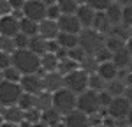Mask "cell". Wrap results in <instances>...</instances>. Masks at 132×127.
<instances>
[{"label":"cell","mask_w":132,"mask_h":127,"mask_svg":"<svg viewBox=\"0 0 132 127\" xmlns=\"http://www.w3.org/2000/svg\"><path fill=\"white\" fill-rule=\"evenodd\" d=\"M12 65L21 74L41 73V57L30 50H16L12 53Z\"/></svg>","instance_id":"6da1fadb"},{"label":"cell","mask_w":132,"mask_h":127,"mask_svg":"<svg viewBox=\"0 0 132 127\" xmlns=\"http://www.w3.org/2000/svg\"><path fill=\"white\" fill-rule=\"evenodd\" d=\"M104 42L106 35L93 28H83L79 32V48H83L86 55H95L101 48H104Z\"/></svg>","instance_id":"7a4b0ae2"},{"label":"cell","mask_w":132,"mask_h":127,"mask_svg":"<svg viewBox=\"0 0 132 127\" xmlns=\"http://www.w3.org/2000/svg\"><path fill=\"white\" fill-rule=\"evenodd\" d=\"M53 108L58 109L63 116L69 115V113H72L78 108V95L63 86L58 92L53 94Z\"/></svg>","instance_id":"3957f363"},{"label":"cell","mask_w":132,"mask_h":127,"mask_svg":"<svg viewBox=\"0 0 132 127\" xmlns=\"http://www.w3.org/2000/svg\"><path fill=\"white\" fill-rule=\"evenodd\" d=\"M81 113L85 115H95V113H101L102 111V106L101 101H99V92H93V90H85L83 94L78 95V108Z\"/></svg>","instance_id":"277c9868"},{"label":"cell","mask_w":132,"mask_h":127,"mask_svg":"<svg viewBox=\"0 0 132 127\" xmlns=\"http://www.w3.org/2000/svg\"><path fill=\"white\" fill-rule=\"evenodd\" d=\"M88 78H90L88 73H85L83 69H76L71 74L63 76V86L74 92L76 95H79L85 90H88Z\"/></svg>","instance_id":"5b68a950"},{"label":"cell","mask_w":132,"mask_h":127,"mask_svg":"<svg viewBox=\"0 0 132 127\" xmlns=\"http://www.w3.org/2000/svg\"><path fill=\"white\" fill-rule=\"evenodd\" d=\"M21 94H23V90H21L20 83H12V81H0V104L2 106H14L18 104V101H20Z\"/></svg>","instance_id":"8992f818"},{"label":"cell","mask_w":132,"mask_h":127,"mask_svg":"<svg viewBox=\"0 0 132 127\" xmlns=\"http://www.w3.org/2000/svg\"><path fill=\"white\" fill-rule=\"evenodd\" d=\"M130 102L125 99V97H113L111 104L108 106V115L114 118L116 122H125L127 120V116H129V111H130Z\"/></svg>","instance_id":"52a82bcc"},{"label":"cell","mask_w":132,"mask_h":127,"mask_svg":"<svg viewBox=\"0 0 132 127\" xmlns=\"http://www.w3.org/2000/svg\"><path fill=\"white\" fill-rule=\"evenodd\" d=\"M20 86L23 92L32 95H37L44 92V85H42V73H34V74H23L21 76Z\"/></svg>","instance_id":"ba28073f"},{"label":"cell","mask_w":132,"mask_h":127,"mask_svg":"<svg viewBox=\"0 0 132 127\" xmlns=\"http://www.w3.org/2000/svg\"><path fill=\"white\" fill-rule=\"evenodd\" d=\"M23 16L32 21L41 23L42 20H46V5L41 0H27L23 5Z\"/></svg>","instance_id":"9c48e42d"},{"label":"cell","mask_w":132,"mask_h":127,"mask_svg":"<svg viewBox=\"0 0 132 127\" xmlns=\"http://www.w3.org/2000/svg\"><path fill=\"white\" fill-rule=\"evenodd\" d=\"M58 27H60V32L76 34V35H79V32L83 30L81 23L76 18V14H62L60 20H58Z\"/></svg>","instance_id":"30bf717a"},{"label":"cell","mask_w":132,"mask_h":127,"mask_svg":"<svg viewBox=\"0 0 132 127\" xmlns=\"http://www.w3.org/2000/svg\"><path fill=\"white\" fill-rule=\"evenodd\" d=\"M42 85H44L46 92L55 94L60 88H63V76L58 71H55V73H42Z\"/></svg>","instance_id":"8fae6325"},{"label":"cell","mask_w":132,"mask_h":127,"mask_svg":"<svg viewBox=\"0 0 132 127\" xmlns=\"http://www.w3.org/2000/svg\"><path fill=\"white\" fill-rule=\"evenodd\" d=\"M16 34H20V20L12 14L2 16L0 18V35L14 37Z\"/></svg>","instance_id":"7c38bea8"},{"label":"cell","mask_w":132,"mask_h":127,"mask_svg":"<svg viewBox=\"0 0 132 127\" xmlns=\"http://www.w3.org/2000/svg\"><path fill=\"white\" fill-rule=\"evenodd\" d=\"M58 34H60V27H58V21L55 20H42L39 23V35L44 37L46 41H53V39H56L58 37Z\"/></svg>","instance_id":"4fadbf2b"},{"label":"cell","mask_w":132,"mask_h":127,"mask_svg":"<svg viewBox=\"0 0 132 127\" xmlns=\"http://www.w3.org/2000/svg\"><path fill=\"white\" fill-rule=\"evenodd\" d=\"M95 14H97V11L90 7L88 4H79V7L76 11V18L79 20L83 28H92V25H93V20H95Z\"/></svg>","instance_id":"5bb4252c"},{"label":"cell","mask_w":132,"mask_h":127,"mask_svg":"<svg viewBox=\"0 0 132 127\" xmlns=\"http://www.w3.org/2000/svg\"><path fill=\"white\" fill-rule=\"evenodd\" d=\"M63 124L67 127H92L88 115L81 113L79 109H74L72 113L63 116Z\"/></svg>","instance_id":"9a60e30c"},{"label":"cell","mask_w":132,"mask_h":127,"mask_svg":"<svg viewBox=\"0 0 132 127\" xmlns=\"http://www.w3.org/2000/svg\"><path fill=\"white\" fill-rule=\"evenodd\" d=\"M2 118H4V122H9V124H20V125H23V122H25V111H23L18 104L7 106V108L4 109V113H2Z\"/></svg>","instance_id":"2e32d148"},{"label":"cell","mask_w":132,"mask_h":127,"mask_svg":"<svg viewBox=\"0 0 132 127\" xmlns=\"http://www.w3.org/2000/svg\"><path fill=\"white\" fill-rule=\"evenodd\" d=\"M118 73H120V69L113 64V60H109V62H102V64H99V67H97V74L101 76L106 83L116 80V78H118Z\"/></svg>","instance_id":"e0dca14e"},{"label":"cell","mask_w":132,"mask_h":127,"mask_svg":"<svg viewBox=\"0 0 132 127\" xmlns=\"http://www.w3.org/2000/svg\"><path fill=\"white\" fill-rule=\"evenodd\" d=\"M113 64H114L120 71H127L129 65L132 64V55L129 53L127 48H122V50L113 53Z\"/></svg>","instance_id":"ac0fdd59"},{"label":"cell","mask_w":132,"mask_h":127,"mask_svg":"<svg viewBox=\"0 0 132 127\" xmlns=\"http://www.w3.org/2000/svg\"><path fill=\"white\" fill-rule=\"evenodd\" d=\"M92 28L97 32H101L102 35H109L113 30V25L111 21L108 20V16H106V12H97L95 14V20H93V25H92Z\"/></svg>","instance_id":"d6986e66"},{"label":"cell","mask_w":132,"mask_h":127,"mask_svg":"<svg viewBox=\"0 0 132 127\" xmlns=\"http://www.w3.org/2000/svg\"><path fill=\"white\" fill-rule=\"evenodd\" d=\"M60 122H63V115L55 108H50L41 113V124H44L46 127H55Z\"/></svg>","instance_id":"ffe728a7"},{"label":"cell","mask_w":132,"mask_h":127,"mask_svg":"<svg viewBox=\"0 0 132 127\" xmlns=\"http://www.w3.org/2000/svg\"><path fill=\"white\" fill-rule=\"evenodd\" d=\"M28 50H30V51H34L35 55L42 57V55H46V53H48V41L37 34V35L30 37V42H28Z\"/></svg>","instance_id":"44dd1931"},{"label":"cell","mask_w":132,"mask_h":127,"mask_svg":"<svg viewBox=\"0 0 132 127\" xmlns=\"http://www.w3.org/2000/svg\"><path fill=\"white\" fill-rule=\"evenodd\" d=\"M58 71V57L55 53H46L41 57V73H55Z\"/></svg>","instance_id":"7402d4cb"},{"label":"cell","mask_w":132,"mask_h":127,"mask_svg":"<svg viewBox=\"0 0 132 127\" xmlns=\"http://www.w3.org/2000/svg\"><path fill=\"white\" fill-rule=\"evenodd\" d=\"M56 42L60 44V48H63V50H72V48L79 46V35L60 32V34H58V37H56Z\"/></svg>","instance_id":"603a6c76"},{"label":"cell","mask_w":132,"mask_h":127,"mask_svg":"<svg viewBox=\"0 0 132 127\" xmlns=\"http://www.w3.org/2000/svg\"><path fill=\"white\" fill-rule=\"evenodd\" d=\"M34 108L35 109H39V111H46V109H50V108H53V94H50V92H41V94L35 95V104H34Z\"/></svg>","instance_id":"cb8c5ba5"},{"label":"cell","mask_w":132,"mask_h":127,"mask_svg":"<svg viewBox=\"0 0 132 127\" xmlns=\"http://www.w3.org/2000/svg\"><path fill=\"white\" fill-rule=\"evenodd\" d=\"M125 90H127V85L123 83V80H120V78L106 83V92L111 97H122L125 94Z\"/></svg>","instance_id":"d4e9b609"},{"label":"cell","mask_w":132,"mask_h":127,"mask_svg":"<svg viewBox=\"0 0 132 127\" xmlns=\"http://www.w3.org/2000/svg\"><path fill=\"white\" fill-rule=\"evenodd\" d=\"M20 32L21 34H25V35H28V37H34V35H37L39 34V23L37 21H32L28 18H21L20 20Z\"/></svg>","instance_id":"484cf974"},{"label":"cell","mask_w":132,"mask_h":127,"mask_svg":"<svg viewBox=\"0 0 132 127\" xmlns=\"http://www.w3.org/2000/svg\"><path fill=\"white\" fill-rule=\"evenodd\" d=\"M106 12V16H108V20L111 21V25H120L122 23V7L116 4V2H113L111 5L108 7V9L104 11Z\"/></svg>","instance_id":"4316f807"},{"label":"cell","mask_w":132,"mask_h":127,"mask_svg":"<svg viewBox=\"0 0 132 127\" xmlns=\"http://www.w3.org/2000/svg\"><path fill=\"white\" fill-rule=\"evenodd\" d=\"M76 69H79V64L74 62V60L69 58V57L58 60V73H60L62 76H67V74H71L72 71H76Z\"/></svg>","instance_id":"83f0119b"},{"label":"cell","mask_w":132,"mask_h":127,"mask_svg":"<svg viewBox=\"0 0 132 127\" xmlns=\"http://www.w3.org/2000/svg\"><path fill=\"white\" fill-rule=\"evenodd\" d=\"M97 67H99V62H97V58L93 55H86L81 60V64H79V69H83L85 73H88V74L97 73Z\"/></svg>","instance_id":"f1b7e54d"},{"label":"cell","mask_w":132,"mask_h":127,"mask_svg":"<svg viewBox=\"0 0 132 127\" xmlns=\"http://www.w3.org/2000/svg\"><path fill=\"white\" fill-rule=\"evenodd\" d=\"M56 5L60 7L62 14H76L79 2L78 0H56Z\"/></svg>","instance_id":"f546056e"},{"label":"cell","mask_w":132,"mask_h":127,"mask_svg":"<svg viewBox=\"0 0 132 127\" xmlns=\"http://www.w3.org/2000/svg\"><path fill=\"white\" fill-rule=\"evenodd\" d=\"M125 44H127V42L123 41V39H120V37H116V35H106V42H104V46H106L111 53H114V51H118V50H122V48H125Z\"/></svg>","instance_id":"4dcf8cb0"},{"label":"cell","mask_w":132,"mask_h":127,"mask_svg":"<svg viewBox=\"0 0 132 127\" xmlns=\"http://www.w3.org/2000/svg\"><path fill=\"white\" fill-rule=\"evenodd\" d=\"M88 88L93 90V92H102V90H106V81L97 73H93L88 78Z\"/></svg>","instance_id":"1f68e13d"},{"label":"cell","mask_w":132,"mask_h":127,"mask_svg":"<svg viewBox=\"0 0 132 127\" xmlns=\"http://www.w3.org/2000/svg\"><path fill=\"white\" fill-rule=\"evenodd\" d=\"M35 124H41V111L32 108L28 111H25V122L23 125L25 127H30V125H35Z\"/></svg>","instance_id":"d6a6232c"},{"label":"cell","mask_w":132,"mask_h":127,"mask_svg":"<svg viewBox=\"0 0 132 127\" xmlns=\"http://www.w3.org/2000/svg\"><path fill=\"white\" fill-rule=\"evenodd\" d=\"M109 35H116V37H120V39H123V41L127 42L129 39L132 37V28H129V27H125V25H114L113 27V30Z\"/></svg>","instance_id":"836d02e7"},{"label":"cell","mask_w":132,"mask_h":127,"mask_svg":"<svg viewBox=\"0 0 132 127\" xmlns=\"http://www.w3.org/2000/svg\"><path fill=\"white\" fill-rule=\"evenodd\" d=\"M34 104H35V95L23 92V94H21V97H20V101H18V106H20L23 111H28V109H32V108H34Z\"/></svg>","instance_id":"e575fe53"},{"label":"cell","mask_w":132,"mask_h":127,"mask_svg":"<svg viewBox=\"0 0 132 127\" xmlns=\"http://www.w3.org/2000/svg\"><path fill=\"white\" fill-rule=\"evenodd\" d=\"M0 51L12 55V53L16 51L14 39H12V37H7V35H0Z\"/></svg>","instance_id":"d590c367"},{"label":"cell","mask_w":132,"mask_h":127,"mask_svg":"<svg viewBox=\"0 0 132 127\" xmlns=\"http://www.w3.org/2000/svg\"><path fill=\"white\" fill-rule=\"evenodd\" d=\"M21 76H23V74H21L14 65H11V67H7V69H4V80H5V81L20 83V81H21Z\"/></svg>","instance_id":"8d00e7d4"},{"label":"cell","mask_w":132,"mask_h":127,"mask_svg":"<svg viewBox=\"0 0 132 127\" xmlns=\"http://www.w3.org/2000/svg\"><path fill=\"white\" fill-rule=\"evenodd\" d=\"M113 2H114V0H86L85 4H88L90 7H93L97 12H104V11L108 9Z\"/></svg>","instance_id":"74e56055"},{"label":"cell","mask_w":132,"mask_h":127,"mask_svg":"<svg viewBox=\"0 0 132 127\" xmlns=\"http://www.w3.org/2000/svg\"><path fill=\"white\" fill-rule=\"evenodd\" d=\"M14 44H16V50H28V42H30V37L25 35V34H16L14 37Z\"/></svg>","instance_id":"f35d334b"},{"label":"cell","mask_w":132,"mask_h":127,"mask_svg":"<svg viewBox=\"0 0 132 127\" xmlns=\"http://www.w3.org/2000/svg\"><path fill=\"white\" fill-rule=\"evenodd\" d=\"M60 16H62V11H60V7H58L56 4H53V5H48V7H46V18H48V20L58 21V20H60Z\"/></svg>","instance_id":"ab89813d"},{"label":"cell","mask_w":132,"mask_h":127,"mask_svg":"<svg viewBox=\"0 0 132 127\" xmlns=\"http://www.w3.org/2000/svg\"><path fill=\"white\" fill-rule=\"evenodd\" d=\"M93 57L97 58V62H99V64H102V62H109V60H113V53L109 51V50H108L106 46H104V48H101V50L95 53Z\"/></svg>","instance_id":"60d3db41"},{"label":"cell","mask_w":132,"mask_h":127,"mask_svg":"<svg viewBox=\"0 0 132 127\" xmlns=\"http://www.w3.org/2000/svg\"><path fill=\"white\" fill-rule=\"evenodd\" d=\"M122 25L132 28V5L122 7Z\"/></svg>","instance_id":"b9f144b4"},{"label":"cell","mask_w":132,"mask_h":127,"mask_svg":"<svg viewBox=\"0 0 132 127\" xmlns=\"http://www.w3.org/2000/svg\"><path fill=\"white\" fill-rule=\"evenodd\" d=\"M86 57V53H85V50L83 48H79V46H76V48H72V50H69V58H72L74 62L81 64V60Z\"/></svg>","instance_id":"7bdbcfd3"},{"label":"cell","mask_w":132,"mask_h":127,"mask_svg":"<svg viewBox=\"0 0 132 127\" xmlns=\"http://www.w3.org/2000/svg\"><path fill=\"white\" fill-rule=\"evenodd\" d=\"M11 65H12V55L0 51V69L4 71V69H7V67H11Z\"/></svg>","instance_id":"ee69618b"},{"label":"cell","mask_w":132,"mask_h":127,"mask_svg":"<svg viewBox=\"0 0 132 127\" xmlns=\"http://www.w3.org/2000/svg\"><path fill=\"white\" fill-rule=\"evenodd\" d=\"M99 101H101V106H102V109H108V106L111 104V101H113V97L106 90H102V92H99Z\"/></svg>","instance_id":"f6af8a7d"},{"label":"cell","mask_w":132,"mask_h":127,"mask_svg":"<svg viewBox=\"0 0 132 127\" xmlns=\"http://www.w3.org/2000/svg\"><path fill=\"white\" fill-rule=\"evenodd\" d=\"M7 14H11L9 0H0V18L2 16H7Z\"/></svg>","instance_id":"bcb514c9"},{"label":"cell","mask_w":132,"mask_h":127,"mask_svg":"<svg viewBox=\"0 0 132 127\" xmlns=\"http://www.w3.org/2000/svg\"><path fill=\"white\" fill-rule=\"evenodd\" d=\"M27 0H9V5H11V12L12 11H23V5H25Z\"/></svg>","instance_id":"7dc6e473"},{"label":"cell","mask_w":132,"mask_h":127,"mask_svg":"<svg viewBox=\"0 0 132 127\" xmlns=\"http://www.w3.org/2000/svg\"><path fill=\"white\" fill-rule=\"evenodd\" d=\"M60 50V44L56 42V39H53V41H48V53H55L56 55V51Z\"/></svg>","instance_id":"c3c4849f"},{"label":"cell","mask_w":132,"mask_h":127,"mask_svg":"<svg viewBox=\"0 0 132 127\" xmlns=\"http://www.w3.org/2000/svg\"><path fill=\"white\" fill-rule=\"evenodd\" d=\"M123 97H125V99H127V101H129V102L132 104V86H127V90H125Z\"/></svg>","instance_id":"681fc988"},{"label":"cell","mask_w":132,"mask_h":127,"mask_svg":"<svg viewBox=\"0 0 132 127\" xmlns=\"http://www.w3.org/2000/svg\"><path fill=\"white\" fill-rule=\"evenodd\" d=\"M120 7H127V5H132V0H114Z\"/></svg>","instance_id":"f907efd6"},{"label":"cell","mask_w":132,"mask_h":127,"mask_svg":"<svg viewBox=\"0 0 132 127\" xmlns=\"http://www.w3.org/2000/svg\"><path fill=\"white\" fill-rule=\"evenodd\" d=\"M0 127H25V125H20V124H9V122H4Z\"/></svg>","instance_id":"816d5d0a"},{"label":"cell","mask_w":132,"mask_h":127,"mask_svg":"<svg viewBox=\"0 0 132 127\" xmlns=\"http://www.w3.org/2000/svg\"><path fill=\"white\" fill-rule=\"evenodd\" d=\"M125 48H127V50H129V53L132 55V37L129 39V41H127V44H125Z\"/></svg>","instance_id":"f5cc1de1"},{"label":"cell","mask_w":132,"mask_h":127,"mask_svg":"<svg viewBox=\"0 0 132 127\" xmlns=\"http://www.w3.org/2000/svg\"><path fill=\"white\" fill-rule=\"evenodd\" d=\"M41 2L46 5V7H48V5H53V4H56V0H41Z\"/></svg>","instance_id":"db71d44e"},{"label":"cell","mask_w":132,"mask_h":127,"mask_svg":"<svg viewBox=\"0 0 132 127\" xmlns=\"http://www.w3.org/2000/svg\"><path fill=\"white\" fill-rule=\"evenodd\" d=\"M127 124L132 125V106H130V111H129V116H127Z\"/></svg>","instance_id":"11a10c76"},{"label":"cell","mask_w":132,"mask_h":127,"mask_svg":"<svg viewBox=\"0 0 132 127\" xmlns=\"http://www.w3.org/2000/svg\"><path fill=\"white\" fill-rule=\"evenodd\" d=\"M0 81H4V71L0 69Z\"/></svg>","instance_id":"9f6ffc18"},{"label":"cell","mask_w":132,"mask_h":127,"mask_svg":"<svg viewBox=\"0 0 132 127\" xmlns=\"http://www.w3.org/2000/svg\"><path fill=\"white\" fill-rule=\"evenodd\" d=\"M55 127H67V125H65L63 122H60V124H56V125H55Z\"/></svg>","instance_id":"6f0895ef"},{"label":"cell","mask_w":132,"mask_h":127,"mask_svg":"<svg viewBox=\"0 0 132 127\" xmlns=\"http://www.w3.org/2000/svg\"><path fill=\"white\" fill-rule=\"evenodd\" d=\"M4 109H5V106H2V104H0V115L4 113Z\"/></svg>","instance_id":"680465c9"},{"label":"cell","mask_w":132,"mask_h":127,"mask_svg":"<svg viewBox=\"0 0 132 127\" xmlns=\"http://www.w3.org/2000/svg\"><path fill=\"white\" fill-rule=\"evenodd\" d=\"M2 124H4V118H2V115H0V125H2Z\"/></svg>","instance_id":"91938a15"},{"label":"cell","mask_w":132,"mask_h":127,"mask_svg":"<svg viewBox=\"0 0 132 127\" xmlns=\"http://www.w3.org/2000/svg\"><path fill=\"white\" fill-rule=\"evenodd\" d=\"M125 127H132V125H130V124H127V125H125Z\"/></svg>","instance_id":"94428289"}]
</instances>
